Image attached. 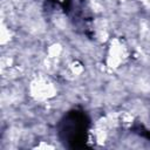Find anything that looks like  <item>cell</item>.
<instances>
[{
    "mask_svg": "<svg viewBox=\"0 0 150 150\" xmlns=\"http://www.w3.org/2000/svg\"><path fill=\"white\" fill-rule=\"evenodd\" d=\"M56 87L46 79H35L29 84V95L36 101H46L56 96Z\"/></svg>",
    "mask_w": 150,
    "mask_h": 150,
    "instance_id": "obj_1",
    "label": "cell"
},
{
    "mask_svg": "<svg viewBox=\"0 0 150 150\" xmlns=\"http://www.w3.org/2000/svg\"><path fill=\"white\" fill-rule=\"evenodd\" d=\"M125 57H127V52L123 42L120 39L114 38L110 41L107 52V57H105L107 67L110 69H117L124 62Z\"/></svg>",
    "mask_w": 150,
    "mask_h": 150,
    "instance_id": "obj_2",
    "label": "cell"
},
{
    "mask_svg": "<svg viewBox=\"0 0 150 150\" xmlns=\"http://www.w3.org/2000/svg\"><path fill=\"white\" fill-rule=\"evenodd\" d=\"M12 39V30L5 25V22H1L0 26V43L4 46L8 43Z\"/></svg>",
    "mask_w": 150,
    "mask_h": 150,
    "instance_id": "obj_3",
    "label": "cell"
},
{
    "mask_svg": "<svg viewBox=\"0 0 150 150\" xmlns=\"http://www.w3.org/2000/svg\"><path fill=\"white\" fill-rule=\"evenodd\" d=\"M62 52V47L60 43H53L48 47L47 49V54L49 57H57Z\"/></svg>",
    "mask_w": 150,
    "mask_h": 150,
    "instance_id": "obj_4",
    "label": "cell"
},
{
    "mask_svg": "<svg viewBox=\"0 0 150 150\" xmlns=\"http://www.w3.org/2000/svg\"><path fill=\"white\" fill-rule=\"evenodd\" d=\"M69 69H70V71H71L74 75H81L84 68H83L82 63H80L79 61H73V62L70 63V66H69Z\"/></svg>",
    "mask_w": 150,
    "mask_h": 150,
    "instance_id": "obj_5",
    "label": "cell"
},
{
    "mask_svg": "<svg viewBox=\"0 0 150 150\" xmlns=\"http://www.w3.org/2000/svg\"><path fill=\"white\" fill-rule=\"evenodd\" d=\"M55 146L53 145V144H49V143H47V142H45V141H40V143L39 144H36L35 146H34V149H41V150H47V149H54Z\"/></svg>",
    "mask_w": 150,
    "mask_h": 150,
    "instance_id": "obj_6",
    "label": "cell"
},
{
    "mask_svg": "<svg viewBox=\"0 0 150 150\" xmlns=\"http://www.w3.org/2000/svg\"><path fill=\"white\" fill-rule=\"evenodd\" d=\"M60 1H62V0H60Z\"/></svg>",
    "mask_w": 150,
    "mask_h": 150,
    "instance_id": "obj_7",
    "label": "cell"
}]
</instances>
